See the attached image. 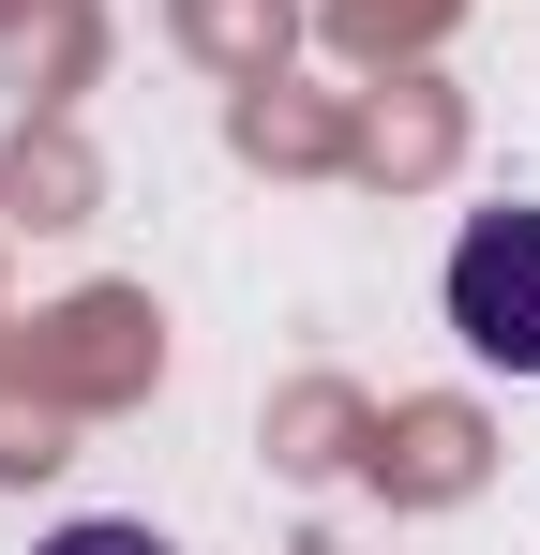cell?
<instances>
[{
	"label": "cell",
	"mask_w": 540,
	"mask_h": 555,
	"mask_svg": "<svg viewBox=\"0 0 540 555\" xmlns=\"http://www.w3.org/2000/svg\"><path fill=\"white\" fill-rule=\"evenodd\" d=\"M450 331L496 375H540V210H480L450 241Z\"/></svg>",
	"instance_id": "1"
},
{
	"label": "cell",
	"mask_w": 540,
	"mask_h": 555,
	"mask_svg": "<svg viewBox=\"0 0 540 555\" xmlns=\"http://www.w3.org/2000/svg\"><path fill=\"white\" fill-rule=\"evenodd\" d=\"M46 555H166V541H151V526H61Z\"/></svg>",
	"instance_id": "2"
}]
</instances>
